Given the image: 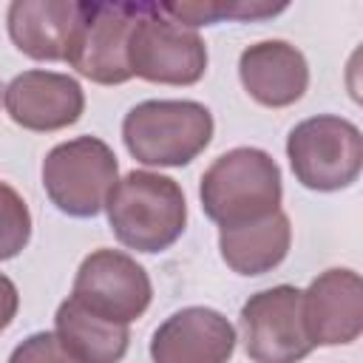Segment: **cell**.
<instances>
[{
    "mask_svg": "<svg viewBox=\"0 0 363 363\" xmlns=\"http://www.w3.org/2000/svg\"><path fill=\"white\" fill-rule=\"evenodd\" d=\"M9 363H79L57 337V332H34L14 346Z\"/></svg>",
    "mask_w": 363,
    "mask_h": 363,
    "instance_id": "cell-19",
    "label": "cell"
},
{
    "mask_svg": "<svg viewBox=\"0 0 363 363\" xmlns=\"http://www.w3.org/2000/svg\"><path fill=\"white\" fill-rule=\"evenodd\" d=\"M79 0H14L6 14L9 37L31 60H65L71 31L77 26Z\"/></svg>",
    "mask_w": 363,
    "mask_h": 363,
    "instance_id": "cell-14",
    "label": "cell"
},
{
    "mask_svg": "<svg viewBox=\"0 0 363 363\" xmlns=\"http://www.w3.org/2000/svg\"><path fill=\"white\" fill-rule=\"evenodd\" d=\"M3 105L14 125L34 133H51L74 125L82 116L85 94L82 85L68 74L31 68L17 74L3 88Z\"/></svg>",
    "mask_w": 363,
    "mask_h": 363,
    "instance_id": "cell-11",
    "label": "cell"
},
{
    "mask_svg": "<svg viewBox=\"0 0 363 363\" xmlns=\"http://www.w3.org/2000/svg\"><path fill=\"white\" fill-rule=\"evenodd\" d=\"M116 241L136 252H164L187 227V201L176 179L153 170L125 173L105 201Z\"/></svg>",
    "mask_w": 363,
    "mask_h": 363,
    "instance_id": "cell-1",
    "label": "cell"
},
{
    "mask_svg": "<svg viewBox=\"0 0 363 363\" xmlns=\"http://www.w3.org/2000/svg\"><path fill=\"white\" fill-rule=\"evenodd\" d=\"M233 323L210 306H184L164 318L150 337L153 363H227L235 352Z\"/></svg>",
    "mask_w": 363,
    "mask_h": 363,
    "instance_id": "cell-12",
    "label": "cell"
},
{
    "mask_svg": "<svg viewBox=\"0 0 363 363\" xmlns=\"http://www.w3.org/2000/svg\"><path fill=\"white\" fill-rule=\"evenodd\" d=\"M0 96H3V85H0Z\"/></svg>",
    "mask_w": 363,
    "mask_h": 363,
    "instance_id": "cell-21",
    "label": "cell"
},
{
    "mask_svg": "<svg viewBox=\"0 0 363 363\" xmlns=\"http://www.w3.org/2000/svg\"><path fill=\"white\" fill-rule=\"evenodd\" d=\"M136 14L139 0H79L65 62L96 85L128 82L133 77L128 65V37Z\"/></svg>",
    "mask_w": 363,
    "mask_h": 363,
    "instance_id": "cell-7",
    "label": "cell"
},
{
    "mask_svg": "<svg viewBox=\"0 0 363 363\" xmlns=\"http://www.w3.org/2000/svg\"><path fill=\"white\" fill-rule=\"evenodd\" d=\"M130 74L159 85H196L207 71V45L196 28L170 20L159 3L139 0L128 37Z\"/></svg>",
    "mask_w": 363,
    "mask_h": 363,
    "instance_id": "cell-6",
    "label": "cell"
},
{
    "mask_svg": "<svg viewBox=\"0 0 363 363\" xmlns=\"http://www.w3.org/2000/svg\"><path fill=\"white\" fill-rule=\"evenodd\" d=\"M238 326L252 363H301L315 349L301 318V289L289 284L250 295L241 306Z\"/></svg>",
    "mask_w": 363,
    "mask_h": 363,
    "instance_id": "cell-9",
    "label": "cell"
},
{
    "mask_svg": "<svg viewBox=\"0 0 363 363\" xmlns=\"http://www.w3.org/2000/svg\"><path fill=\"white\" fill-rule=\"evenodd\" d=\"M244 91L264 108H289L309 88L306 57L286 40H261L238 57Z\"/></svg>",
    "mask_w": 363,
    "mask_h": 363,
    "instance_id": "cell-13",
    "label": "cell"
},
{
    "mask_svg": "<svg viewBox=\"0 0 363 363\" xmlns=\"http://www.w3.org/2000/svg\"><path fill=\"white\" fill-rule=\"evenodd\" d=\"M301 318L312 346H346L363 332V281L354 269L335 267L301 289Z\"/></svg>",
    "mask_w": 363,
    "mask_h": 363,
    "instance_id": "cell-10",
    "label": "cell"
},
{
    "mask_svg": "<svg viewBox=\"0 0 363 363\" xmlns=\"http://www.w3.org/2000/svg\"><path fill=\"white\" fill-rule=\"evenodd\" d=\"M54 332L79 363H119L130 346V332L125 323L99 318L74 298H65L57 306Z\"/></svg>",
    "mask_w": 363,
    "mask_h": 363,
    "instance_id": "cell-16",
    "label": "cell"
},
{
    "mask_svg": "<svg viewBox=\"0 0 363 363\" xmlns=\"http://www.w3.org/2000/svg\"><path fill=\"white\" fill-rule=\"evenodd\" d=\"M213 113L196 99H145L122 119L128 153L150 167L190 164L213 139Z\"/></svg>",
    "mask_w": 363,
    "mask_h": 363,
    "instance_id": "cell-3",
    "label": "cell"
},
{
    "mask_svg": "<svg viewBox=\"0 0 363 363\" xmlns=\"http://www.w3.org/2000/svg\"><path fill=\"white\" fill-rule=\"evenodd\" d=\"M17 309H20V295H17V286L11 278H6L0 272V332L17 318Z\"/></svg>",
    "mask_w": 363,
    "mask_h": 363,
    "instance_id": "cell-20",
    "label": "cell"
},
{
    "mask_svg": "<svg viewBox=\"0 0 363 363\" xmlns=\"http://www.w3.org/2000/svg\"><path fill=\"white\" fill-rule=\"evenodd\" d=\"M159 9L187 26V28H199V26H216L224 20H267L275 17L281 11H286V3H269V0H187V3H159Z\"/></svg>",
    "mask_w": 363,
    "mask_h": 363,
    "instance_id": "cell-17",
    "label": "cell"
},
{
    "mask_svg": "<svg viewBox=\"0 0 363 363\" xmlns=\"http://www.w3.org/2000/svg\"><path fill=\"white\" fill-rule=\"evenodd\" d=\"M199 199L218 230L267 218L281 210V167L261 147H233L201 173Z\"/></svg>",
    "mask_w": 363,
    "mask_h": 363,
    "instance_id": "cell-2",
    "label": "cell"
},
{
    "mask_svg": "<svg viewBox=\"0 0 363 363\" xmlns=\"http://www.w3.org/2000/svg\"><path fill=\"white\" fill-rule=\"evenodd\" d=\"M31 241V213L26 199L0 182V261L20 255Z\"/></svg>",
    "mask_w": 363,
    "mask_h": 363,
    "instance_id": "cell-18",
    "label": "cell"
},
{
    "mask_svg": "<svg viewBox=\"0 0 363 363\" xmlns=\"http://www.w3.org/2000/svg\"><path fill=\"white\" fill-rule=\"evenodd\" d=\"M286 159L306 190L335 193L357 182L363 167L360 128L335 113L298 122L286 136Z\"/></svg>",
    "mask_w": 363,
    "mask_h": 363,
    "instance_id": "cell-5",
    "label": "cell"
},
{
    "mask_svg": "<svg viewBox=\"0 0 363 363\" xmlns=\"http://www.w3.org/2000/svg\"><path fill=\"white\" fill-rule=\"evenodd\" d=\"M40 176L45 196L60 213L71 218H94L105 210L108 193L119 182V162L108 142L77 136L45 153Z\"/></svg>",
    "mask_w": 363,
    "mask_h": 363,
    "instance_id": "cell-4",
    "label": "cell"
},
{
    "mask_svg": "<svg viewBox=\"0 0 363 363\" xmlns=\"http://www.w3.org/2000/svg\"><path fill=\"white\" fill-rule=\"evenodd\" d=\"M292 224L284 210H275L267 218L218 230V252L221 261L238 275H264L272 272L289 252Z\"/></svg>",
    "mask_w": 363,
    "mask_h": 363,
    "instance_id": "cell-15",
    "label": "cell"
},
{
    "mask_svg": "<svg viewBox=\"0 0 363 363\" xmlns=\"http://www.w3.org/2000/svg\"><path fill=\"white\" fill-rule=\"evenodd\" d=\"M71 298L85 309L108 318L113 323H133L142 318L153 298V284L147 269L122 250H94L82 258Z\"/></svg>",
    "mask_w": 363,
    "mask_h": 363,
    "instance_id": "cell-8",
    "label": "cell"
}]
</instances>
